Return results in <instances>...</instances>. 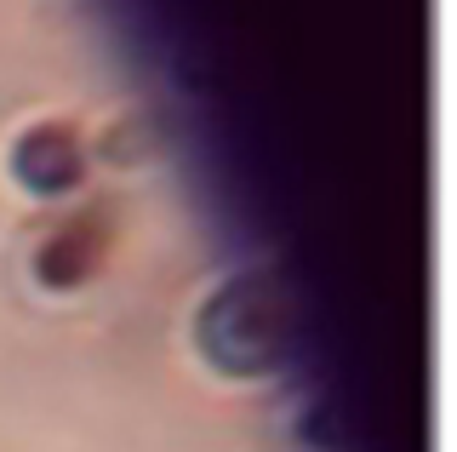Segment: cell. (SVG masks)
<instances>
[]
</instances>
